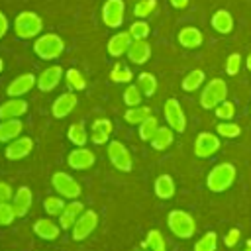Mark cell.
<instances>
[{
    "label": "cell",
    "instance_id": "b9f144b4",
    "mask_svg": "<svg viewBox=\"0 0 251 251\" xmlns=\"http://www.w3.org/2000/svg\"><path fill=\"white\" fill-rule=\"evenodd\" d=\"M216 131H218L220 137H237L241 133V127L237 124H233V122H222L216 127Z\"/></svg>",
    "mask_w": 251,
    "mask_h": 251
},
{
    "label": "cell",
    "instance_id": "836d02e7",
    "mask_svg": "<svg viewBox=\"0 0 251 251\" xmlns=\"http://www.w3.org/2000/svg\"><path fill=\"white\" fill-rule=\"evenodd\" d=\"M110 78H112L114 82H129V80L133 78V73H131V69H129L127 65L116 63V65L112 67V71H110Z\"/></svg>",
    "mask_w": 251,
    "mask_h": 251
},
{
    "label": "cell",
    "instance_id": "44dd1931",
    "mask_svg": "<svg viewBox=\"0 0 251 251\" xmlns=\"http://www.w3.org/2000/svg\"><path fill=\"white\" fill-rule=\"evenodd\" d=\"M82 212H84V206L80 202H76V200L69 202L65 206V210L59 214V226H61V229H71Z\"/></svg>",
    "mask_w": 251,
    "mask_h": 251
},
{
    "label": "cell",
    "instance_id": "ab89813d",
    "mask_svg": "<svg viewBox=\"0 0 251 251\" xmlns=\"http://www.w3.org/2000/svg\"><path fill=\"white\" fill-rule=\"evenodd\" d=\"M129 33H131V37L133 39H147V35H149V24L145 22V20H141V18H137L131 25H129V29H127Z\"/></svg>",
    "mask_w": 251,
    "mask_h": 251
},
{
    "label": "cell",
    "instance_id": "2e32d148",
    "mask_svg": "<svg viewBox=\"0 0 251 251\" xmlns=\"http://www.w3.org/2000/svg\"><path fill=\"white\" fill-rule=\"evenodd\" d=\"M27 112V102L22 100L20 96H10V100H6L4 104H0V120H14L20 118Z\"/></svg>",
    "mask_w": 251,
    "mask_h": 251
},
{
    "label": "cell",
    "instance_id": "7dc6e473",
    "mask_svg": "<svg viewBox=\"0 0 251 251\" xmlns=\"http://www.w3.org/2000/svg\"><path fill=\"white\" fill-rule=\"evenodd\" d=\"M10 198H12V188H10V184L0 182V204L8 202Z\"/></svg>",
    "mask_w": 251,
    "mask_h": 251
},
{
    "label": "cell",
    "instance_id": "277c9868",
    "mask_svg": "<svg viewBox=\"0 0 251 251\" xmlns=\"http://www.w3.org/2000/svg\"><path fill=\"white\" fill-rule=\"evenodd\" d=\"M43 29V22L35 12H20L14 20V33L20 39H31L35 35H39V31Z\"/></svg>",
    "mask_w": 251,
    "mask_h": 251
},
{
    "label": "cell",
    "instance_id": "d4e9b609",
    "mask_svg": "<svg viewBox=\"0 0 251 251\" xmlns=\"http://www.w3.org/2000/svg\"><path fill=\"white\" fill-rule=\"evenodd\" d=\"M210 24L218 33L226 35V33H231V29H233V16L227 10H218V12H214Z\"/></svg>",
    "mask_w": 251,
    "mask_h": 251
},
{
    "label": "cell",
    "instance_id": "cb8c5ba5",
    "mask_svg": "<svg viewBox=\"0 0 251 251\" xmlns=\"http://www.w3.org/2000/svg\"><path fill=\"white\" fill-rule=\"evenodd\" d=\"M114 129V124L106 118H100V120H94L92 124V129H90V139L96 143V145H102L110 139V133Z\"/></svg>",
    "mask_w": 251,
    "mask_h": 251
},
{
    "label": "cell",
    "instance_id": "1f68e13d",
    "mask_svg": "<svg viewBox=\"0 0 251 251\" xmlns=\"http://www.w3.org/2000/svg\"><path fill=\"white\" fill-rule=\"evenodd\" d=\"M157 129H159L157 118H155V116H149V118H145V120L139 124V137H141L143 141H151L153 135L157 133Z\"/></svg>",
    "mask_w": 251,
    "mask_h": 251
},
{
    "label": "cell",
    "instance_id": "d590c367",
    "mask_svg": "<svg viewBox=\"0 0 251 251\" xmlns=\"http://www.w3.org/2000/svg\"><path fill=\"white\" fill-rule=\"evenodd\" d=\"M65 78H67V84L71 90H84V86H86V80L78 69H69Z\"/></svg>",
    "mask_w": 251,
    "mask_h": 251
},
{
    "label": "cell",
    "instance_id": "8992f818",
    "mask_svg": "<svg viewBox=\"0 0 251 251\" xmlns=\"http://www.w3.org/2000/svg\"><path fill=\"white\" fill-rule=\"evenodd\" d=\"M51 184H53V188H55L63 198H71V200L78 198V196H80V190H82L80 184H78L71 175H67V173H63V171L53 173Z\"/></svg>",
    "mask_w": 251,
    "mask_h": 251
},
{
    "label": "cell",
    "instance_id": "4dcf8cb0",
    "mask_svg": "<svg viewBox=\"0 0 251 251\" xmlns=\"http://www.w3.org/2000/svg\"><path fill=\"white\" fill-rule=\"evenodd\" d=\"M67 137H69V141L71 143H75L76 147H84V143L88 141V133H86V129H84V124H73L71 127H69V131H67Z\"/></svg>",
    "mask_w": 251,
    "mask_h": 251
},
{
    "label": "cell",
    "instance_id": "f5cc1de1",
    "mask_svg": "<svg viewBox=\"0 0 251 251\" xmlns=\"http://www.w3.org/2000/svg\"><path fill=\"white\" fill-rule=\"evenodd\" d=\"M2 69H4V61L0 59V73H2Z\"/></svg>",
    "mask_w": 251,
    "mask_h": 251
},
{
    "label": "cell",
    "instance_id": "816d5d0a",
    "mask_svg": "<svg viewBox=\"0 0 251 251\" xmlns=\"http://www.w3.org/2000/svg\"><path fill=\"white\" fill-rule=\"evenodd\" d=\"M245 251H251V239L247 241V249H245Z\"/></svg>",
    "mask_w": 251,
    "mask_h": 251
},
{
    "label": "cell",
    "instance_id": "ffe728a7",
    "mask_svg": "<svg viewBox=\"0 0 251 251\" xmlns=\"http://www.w3.org/2000/svg\"><path fill=\"white\" fill-rule=\"evenodd\" d=\"M149 57H151V45L145 39H133L127 49V59L135 65H143L149 61Z\"/></svg>",
    "mask_w": 251,
    "mask_h": 251
},
{
    "label": "cell",
    "instance_id": "3957f363",
    "mask_svg": "<svg viewBox=\"0 0 251 251\" xmlns=\"http://www.w3.org/2000/svg\"><path fill=\"white\" fill-rule=\"evenodd\" d=\"M33 51L39 59L53 61L65 51V43L57 33H43L33 41Z\"/></svg>",
    "mask_w": 251,
    "mask_h": 251
},
{
    "label": "cell",
    "instance_id": "ba28073f",
    "mask_svg": "<svg viewBox=\"0 0 251 251\" xmlns=\"http://www.w3.org/2000/svg\"><path fill=\"white\" fill-rule=\"evenodd\" d=\"M108 157H110V163L118 171H122V173H129L131 167H133L131 153L126 149V145L122 141H110V145H108Z\"/></svg>",
    "mask_w": 251,
    "mask_h": 251
},
{
    "label": "cell",
    "instance_id": "e575fe53",
    "mask_svg": "<svg viewBox=\"0 0 251 251\" xmlns=\"http://www.w3.org/2000/svg\"><path fill=\"white\" fill-rule=\"evenodd\" d=\"M65 202L61 196H47L43 200V210L47 212V216H59L63 210H65Z\"/></svg>",
    "mask_w": 251,
    "mask_h": 251
},
{
    "label": "cell",
    "instance_id": "d6986e66",
    "mask_svg": "<svg viewBox=\"0 0 251 251\" xmlns=\"http://www.w3.org/2000/svg\"><path fill=\"white\" fill-rule=\"evenodd\" d=\"M31 202H33V194L27 186H20L16 190V194L12 196V206H14V212L18 218H24L29 208H31Z\"/></svg>",
    "mask_w": 251,
    "mask_h": 251
},
{
    "label": "cell",
    "instance_id": "603a6c76",
    "mask_svg": "<svg viewBox=\"0 0 251 251\" xmlns=\"http://www.w3.org/2000/svg\"><path fill=\"white\" fill-rule=\"evenodd\" d=\"M178 43L182 45V47H186V49H196V47H200L202 45V41H204V37H202V31L198 29V27H194V25H186V27H182L180 31H178Z\"/></svg>",
    "mask_w": 251,
    "mask_h": 251
},
{
    "label": "cell",
    "instance_id": "6da1fadb",
    "mask_svg": "<svg viewBox=\"0 0 251 251\" xmlns=\"http://www.w3.org/2000/svg\"><path fill=\"white\" fill-rule=\"evenodd\" d=\"M235 167L231 163H220L216 167H212V171L208 173V178H206V186L212 190V192H224L227 190L233 180H235Z\"/></svg>",
    "mask_w": 251,
    "mask_h": 251
},
{
    "label": "cell",
    "instance_id": "9c48e42d",
    "mask_svg": "<svg viewBox=\"0 0 251 251\" xmlns=\"http://www.w3.org/2000/svg\"><path fill=\"white\" fill-rule=\"evenodd\" d=\"M163 114H165V120L169 124V127H173V131H184L186 127V118H184V112L178 104L176 98H169L163 106Z\"/></svg>",
    "mask_w": 251,
    "mask_h": 251
},
{
    "label": "cell",
    "instance_id": "f907efd6",
    "mask_svg": "<svg viewBox=\"0 0 251 251\" xmlns=\"http://www.w3.org/2000/svg\"><path fill=\"white\" fill-rule=\"evenodd\" d=\"M245 67L251 71V53H249V55H247V59H245Z\"/></svg>",
    "mask_w": 251,
    "mask_h": 251
},
{
    "label": "cell",
    "instance_id": "f546056e",
    "mask_svg": "<svg viewBox=\"0 0 251 251\" xmlns=\"http://www.w3.org/2000/svg\"><path fill=\"white\" fill-rule=\"evenodd\" d=\"M151 116V108H147V106H131L129 110H126V122L127 124H131V126H139L145 118H149Z\"/></svg>",
    "mask_w": 251,
    "mask_h": 251
},
{
    "label": "cell",
    "instance_id": "83f0119b",
    "mask_svg": "<svg viewBox=\"0 0 251 251\" xmlns=\"http://www.w3.org/2000/svg\"><path fill=\"white\" fill-rule=\"evenodd\" d=\"M153 149L161 151V149H167L171 143H173V127H159L157 133L153 135V139L149 141Z\"/></svg>",
    "mask_w": 251,
    "mask_h": 251
},
{
    "label": "cell",
    "instance_id": "60d3db41",
    "mask_svg": "<svg viewBox=\"0 0 251 251\" xmlns=\"http://www.w3.org/2000/svg\"><path fill=\"white\" fill-rule=\"evenodd\" d=\"M141 88L139 86H135V84H129L126 90H124V102H126V106H139L141 104Z\"/></svg>",
    "mask_w": 251,
    "mask_h": 251
},
{
    "label": "cell",
    "instance_id": "30bf717a",
    "mask_svg": "<svg viewBox=\"0 0 251 251\" xmlns=\"http://www.w3.org/2000/svg\"><path fill=\"white\" fill-rule=\"evenodd\" d=\"M124 14H126V4L124 0H106L102 6V22L108 27H120L124 24Z\"/></svg>",
    "mask_w": 251,
    "mask_h": 251
},
{
    "label": "cell",
    "instance_id": "5bb4252c",
    "mask_svg": "<svg viewBox=\"0 0 251 251\" xmlns=\"http://www.w3.org/2000/svg\"><path fill=\"white\" fill-rule=\"evenodd\" d=\"M31 149H33L31 137H16V139H12V141L8 143V147H6V157H8L10 161H18V159L27 157V155L31 153Z\"/></svg>",
    "mask_w": 251,
    "mask_h": 251
},
{
    "label": "cell",
    "instance_id": "7a4b0ae2",
    "mask_svg": "<svg viewBox=\"0 0 251 251\" xmlns=\"http://www.w3.org/2000/svg\"><path fill=\"white\" fill-rule=\"evenodd\" d=\"M167 226H169L171 233L176 235V237H180V239H188V237H192L194 231H196V222H194V218H192L188 212H184V210H173V212H169V216H167Z\"/></svg>",
    "mask_w": 251,
    "mask_h": 251
},
{
    "label": "cell",
    "instance_id": "5b68a950",
    "mask_svg": "<svg viewBox=\"0 0 251 251\" xmlns=\"http://www.w3.org/2000/svg\"><path fill=\"white\" fill-rule=\"evenodd\" d=\"M227 98V84L222 78H212L206 82L202 94H200V106L204 110H214L220 102Z\"/></svg>",
    "mask_w": 251,
    "mask_h": 251
},
{
    "label": "cell",
    "instance_id": "f1b7e54d",
    "mask_svg": "<svg viewBox=\"0 0 251 251\" xmlns=\"http://www.w3.org/2000/svg\"><path fill=\"white\" fill-rule=\"evenodd\" d=\"M204 78H206L204 71H200V69L190 71V73L182 78V90H186V92H194V90H198V88L202 86Z\"/></svg>",
    "mask_w": 251,
    "mask_h": 251
},
{
    "label": "cell",
    "instance_id": "4316f807",
    "mask_svg": "<svg viewBox=\"0 0 251 251\" xmlns=\"http://www.w3.org/2000/svg\"><path fill=\"white\" fill-rule=\"evenodd\" d=\"M175 180H173V176L171 175H159L157 178H155V194L159 196V198H163V200H167V198H171L173 194H175Z\"/></svg>",
    "mask_w": 251,
    "mask_h": 251
},
{
    "label": "cell",
    "instance_id": "74e56055",
    "mask_svg": "<svg viewBox=\"0 0 251 251\" xmlns=\"http://www.w3.org/2000/svg\"><path fill=\"white\" fill-rule=\"evenodd\" d=\"M155 8H157L155 0H137L135 6H133V14H135V18L145 20L147 16H151L155 12Z\"/></svg>",
    "mask_w": 251,
    "mask_h": 251
},
{
    "label": "cell",
    "instance_id": "f35d334b",
    "mask_svg": "<svg viewBox=\"0 0 251 251\" xmlns=\"http://www.w3.org/2000/svg\"><path fill=\"white\" fill-rule=\"evenodd\" d=\"M143 245L149 247L151 251H165V249H167V243H165L161 231H157V229H151V231L147 233V239H145Z\"/></svg>",
    "mask_w": 251,
    "mask_h": 251
},
{
    "label": "cell",
    "instance_id": "ac0fdd59",
    "mask_svg": "<svg viewBox=\"0 0 251 251\" xmlns=\"http://www.w3.org/2000/svg\"><path fill=\"white\" fill-rule=\"evenodd\" d=\"M131 41H133V37L129 31H118L108 41V55L110 57H122L124 53H127Z\"/></svg>",
    "mask_w": 251,
    "mask_h": 251
},
{
    "label": "cell",
    "instance_id": "7402d4cb",
    "mask_svg": "<svg viewBox=\"0 0 251 251\" xmlns=\"http://www.w3.org/2000/svg\"><path fill=\"white\" fill-rule=\"evenodd\" d=\"M33 233L41 239H47V241H53L59 237L61 233V226H57L53 220H47V218H39L35 224H33Z\"/></svg>",
    "mask_w": 251,
    "mask_h": 251
},
{
    "label": "cell",
    "instance_id": "52a82bcc",
    "mask_svg": "<svg viewBox=\"0 0 251 251\" xmlns=\"http://www.w3.org/2000/svg\"><path fill=\"white\" fill-rule=\"evenodd\" d=\"M96 226H98V214H96L94 210H84V212L78 216V220L75 222V226L71 227L73 239H75V241L86 239V237L96 229Z\"/></svg>",
    "mask_w": 251,
    "mask_h": 251
},
{
    "label": "cell",
    "instance_id": "9a60e30c",
    "mask_svg": "<svg viewBox=\"0 0 251 251\" xmlns=\"http://www.w3.org/2000/svg\"><path fill=\"white\" fill-rule=\"evenodd\" d=\"M94 153L88 151L86 147H76L75 151L69 153L67 161H69V167L75 169V171H84V169H90L94 165Z\"/></svg>",
    "mask_w": 251,
    "mask_h": 251
},
{
    "label": "cell",
    "instance_id": "7c38bea8",
    "mask_svg": "<svg viewBox=\"0 0 251 251\" xmlns=\"http://www.w3.org/2000/svg\"><path fill=\"white\" fill-rule=\"evenodd\" d=\"M63 78V69L59 65H53V67H47L39 76H37V88L41 92H51Z\"/></svg>",
    "mask_w": 251,
    "mask_h": 251
},
{
    "label": "cell",
    "instance_id": "e0dca14e",
    "mask_svg": "<svg viewBox=\"0 0 251 251\" xmlns=\"http://www.w3.org/2000/svg\"><path fill=\"white\" fill-rule=\"evenodd\" d=\"M76 102L78 100H76V94L75 92H65V94H61V96L55 98V102L51 106V114L55 118H67L75 110Z\"/></svg>",
    "mask_w": 251,
    "mask_h": 251
},
{
    "label": "cell",
    "instance_id": "c3c4849f",
    "mask_svg": "<svg viewBox=\"0 0 251 251\" xmlns=\"http://www.w3.org/2000/svg\"><path fill=\"white\" fill-rule=\"evenodd\" d=\"M8 25H10V24H8V18H6V16L0 12V39L6 35V31H8Z\"/></svg>",
    "mask_w": 251,
    "mask_h": 251
},
{
    "label": "cell",
    "instance_id": "ee69618b",
    "mask_svg": "<svg viewBox=\"0 0 251 251\" xmlns=\"http://www.w3.org/2000/svg\"><path fill=\"white\" fill-rule=\"evenodd\" d=\"M14 218H18L14 212V206L8 202L0 204V226H10L14 222Z\"/></svg>",
    "mask_w": 251,
    "mask_h": 251
},
{
    "label": "cell",
    "instance_id": "7bdbcfd3",
    "mask_svg": "<svg viewBox=\"0 0 251 251\" xmlns=\"http://www.w3.org/2000/svg\"><path fill=\"white\" fill-rule=\"evenodd\" d=\"M214 110H216V116H218L220 120H231V118L235 116V104H233V102H227V100L220 102Z\"/></svg>",
    "mask_w": 251,
    "mask_h": 251
},
{
    "label": "cell",
    "instance_id": "f6af8a7d",
    "mask_svg": "<svg viewBox=\"0 0 251 251\" xmlns=\"http://www.w3.org/2000/svg\"><path fill=\"white\" fill-rule=\"evenodd\" d=\"M239 69H241V55L239 53H231L227 57V61H226V73L233 76V75L239 73Z\"/></svg>",
    "mask_w": 251,
    "mask_h": 251
},
{
    "label": "cell",
    "instance_id": "681fc988",
    "mask_svg": "<svg viewBox=\"0 0 251 251\" xmlns=\"http://www.w3.org/2000/svg\"><path fill=\"white\" fill-rule=\"evenodd\" d=\"M169 2L173 4V8L182 10V8H186V6H188V2H190V0H169Z\"/></svg>",
    "mask_w": 251,
    "mask_h": 251
},
{
    "label": "cell",
    "instance_id": "bcb514c9",
    "mask_svg": "<svg viewBox=\"0 0 251 251\" xmlns=\"http://www.w3.org/2000/svg\"><path fill=\"white\" fill-rule=\"evenodd\" d=\"M237 241H239V229H237V227H233V229H229V231H227V235L224 237V243H226L227 247H233Z\"/></svg>",
    "mask_w": 251,
    "mask_h": 251
},
{
    "label": "cell",
    "instance_id": "d6a6232c",
    "mask_svg": "<svg viewBox=\"0 0 251 251\" xmlns=\"http://www.w3.org/2000/svg\"><path fill=\"white\" fill-rule=\"evenodd\" d=\"M137 86L141 88L143 96H153L157 90V78L151 73H139L137 76Z\"/></svg>",
    "mask_w": 251,
    "mask_h": 251
},
{
    "label": "cell",
    "instance_id": "8fae6325",
    "mask_svg": "<svg viewBox=\"0 0 251 251\" xmlns=\"http://www.w3.org/2000/svg\"><path fill=\"white\" fill-rule=\"evenodd\" d=\"M218 149H220V137H218L216 133L202 131V133L196 135V141H194V155H196V157L208 159V157H212Z\"/></svg>",
    "mask_w": 251,
    "mask_h": 251
},
{
    "label": "cell",
    "instance_id": "484cf974",
    "mask_svg": "<svg viewBox=\"0 0 251 251\" xmlns=\"http://www.w3.org/2000/svg\"><path fill=\"white\" fill-rule=\"evenodd\" d=\"M24 129V124L14 118V120H0V141H12L16 137H20Z\"/></svg>",
    "mask_w": 251,
    "mask_h": 251
},
{
    "label": "cell",
    "instance_id": "4fadbf2b",
    "mask_svg": "<svg viewBox=\"0 0 251 251\" xmlns=\"http://www.w3.org/2000/svg\"><path fill=\"white\" fill-rule=\"evenodd\" d=\"M37 84V76H33L31 73H25V75H20V76H16L10 84H8V88H6V92H8V96H24V94H27L33 86Z\"/></svg>",
    "mask_w": 251,
    "mask_h": 251
},
{
    "label": "cell",
    "instance_id": "8d00e7d4",
    "mask_svg": "<svg viewBox=\"0 0 251 251\" xmlns=\"http://www.w3.org/2000/svg\"><path fill=\"white\" fill-rule=\"evenodd\" d=\"M216 245H218V235L214 231H208L194 243V251H216Z\"/></svg>",
    "mask_w": 251,
    "mask_h": 251
}]
</instances>
